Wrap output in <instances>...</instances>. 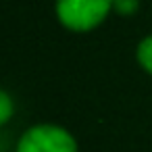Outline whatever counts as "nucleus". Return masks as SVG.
Instances as JSON below:
<instances>
[{
	"label": "nucleus",
	"mask_w": 152,
	"mask_h": 152,
	"mask_svg": "<svg viewBox=\"0 0 152 152\" xmlns=\"http://www.w3.org/2000/svg\"><path fill=\"white\" fill-rule=\"evenodd\" d=\"M17 152H77V144L63 127L38 125L23 133Z\"/></svg>",
	"instance_id": "f03ea898"
},
{
	"label": "nucleus",
	"mask_w": 152,
	"mask_h": 152,
	"mask_svg": "<svg viewBox=\"0 0 152 152\" xmlns=\"http://www.w3.org/2000/svg\"><path fill=\"white\" fill-rule=\"evenodd\" d=\"M11 115H13V102H11L9 94L2 92L0 94V123H7L11 119Z\"/></svg>",
	"instance_id": "20e7f679"
},
{
	"label": "nucleus",
	"mask_w": 152,
	"mask_h": 152,
	"mask_svg": "<svg viewBox=\"0 0 152 152\" xmlns=\"http://www.w3.org/2000/svg\"><path fill=\"white\" fill-rule=\"evenodd\" d=\"M137 61L148 73H152V36L144 38L137 46Z\"/></svg>",
	"instance_id": "7ed1b4c3"
},
{
	"label": "nucleus",
	"mask_w": 152,
	"mask_h": 152,
	"mask_svg": "<svg viewBox=\"0 0 152 152\" xmlns=\"http://www.w3.org/2000/svg\"><path fill=\"white\" fill-rule=\"evenodd\" d=\"M113 9L121 15H131L137 11V0H113Z\"/></svg>",
	"instance_id": "39448f33"
},
{
	"label": "nucleus",
	"mask_w": 152,
	"mask_h": 152,
	"mask_svg": "<svg viewBox=\"0 0 152 152\" xmlns=\"http://www.w3.org/2000/svg\"><path fill=\"white\" fill-rule=\"evenodd\" d=\"M113 0H56V13L65 27L73 31H88L96 27L108 11Z\"/></svg>",
	"instance_id": "f257e3e1"
}]
</instances>
